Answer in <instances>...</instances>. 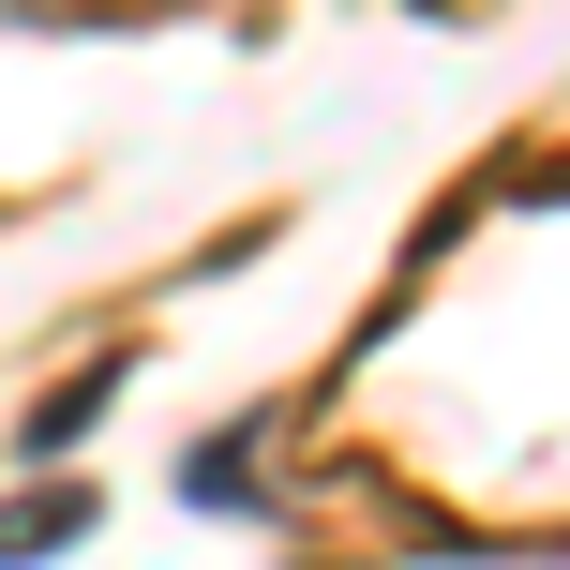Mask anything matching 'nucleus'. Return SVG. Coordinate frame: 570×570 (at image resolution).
Segmentation results:
<instances>
[{"label": "nucleus", "instance_id": "obj_1", "mask_svg": "<svg viewBox=\"0 0 570 570\" xmlns=\"http://www.w3.org/2000/svg\"><path fill=\"white\" fill-rule=\"evenodd\" d=\"M76 525H90V495H76V481H46V495H16V511H0V570H30V556H60V541H76Z\"/></svg>", "mask_w": 570, "mask_h": 570}]
</instances>
